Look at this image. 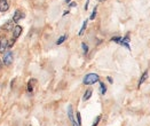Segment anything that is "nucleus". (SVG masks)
I'll use <instances>...</instances> for the list:
<instances>
[{"mask_svg":"<svg viewBox=\"0 0 150 126\" xmlns=\"http://www.w3.org/2000/svg\"><path fill=\"white\" fill-rule=\"evenodd\" d=\"M100 80V77L98 74H88L84 77V79H83V84L84 85H94L95 83H98Z\"/></svg>","mask_w":150,"mask_h":126,"instance_id":"obj_1","label":"nucleus"},{"mask_svg":"<svg viewBox=\"0 0 150 126\" xmlns=\"http://www.w3.org/2000/svg\"><path fill=\"white\" fill-rule=\"evenodd\" d=\"M13 60H14V54H13V52H7L5 55H4V57H2V63L5 64V65H11L13 63Z\"/></svg>","mask_w":150,"mask_h":126,"instance_id":"obj_2","label":"nucleus"},{"mask_svg":"<svg viewBox=\"0 0 150 126\" xmlns=\"http://www.w3.org/2000/svg\"><path fill=\"white\" fill-rule=\"evenodd\" d=\"M22 31H23V28L21 26V25H15L14 26V29H13V40H17V38L21 36V33H22Z\"/></svg>","mask_w":150,"mask_h":126,"instance_id":"obj_3","label":"nucleus"},{"mask_svg":"<svg viewBox=\"0 0 150 126\" xmlns=\"http://www.w3.org/2000/svg\"><path fill=\"white\" fill-rule=\"evenodd\" d=\"M129 41H131V37H129V33H127L125 37H122V40H120L119 45H122L123 47H126V48H127L128 50H131Z\"/></svg>","mask_w":150,"mask_h":126,"instance_id":"obj_4","label":"nucleus"},{"mask_svg":"<svg viewBox=\"0 0 150 126\" xmlns=\"http://www.w3.org/2000/svg\"><path fill=\"white\" fill-rule=\"evenodd\" d=\"M24 17V14L21 12L20 9H16L15 13H14V15H13V22L14 23H17L20 20H22Z\"/></svg>","mask_w":150,"mask_h":126,"instance_id":"obj_5","label":"nucleus"},{"mask_svg":"<svg viewBox=\"0 0 150 126\" xmlns=\"http://www.w3.org/2000/svg\"><path fill=\"white\" fill-rule=\"evenodd\" d=\"M8 48V40L6 38H2L0 40V53H5Z\"/></svg>","mask_w":150,"mask_h":126,"instance_id":"obj_6","label":"nucleus"},{"mask_svg":"<svg viewBox=\"0 0 150 126\" xmlns=\"http://www.w3.org/2000/svg\"><path fill=\"white\" fill-rule=\"evenodd\" d=\"M9 8V5H8V1L7 0H0V12L5 13L8 11Z\"/></svg>","mask_w":150,"mask_h":126,"instance_id":"obj_7","label":"nucleus"},{"mask_svg":"<svg viewBox=\"0 0 150 126\" xmlns=\"http://www.w3.org/2000/svg\"><path fill=\"white\" fill-rule=\"evenodd\" d=\"M1 29L2 30H6V31H12L13 29H14V22L12 21H7L5 24L1 26Z\"/></svg>","mask_w":150,"mask_h":126,"instance_id":"obj_8","label":"nucleus"},{"mask_svg":"<svg viewBox=\"0 0 150 126\" xmlns=\"http://www.w3.org/2000/svg\"><path fill=\"white\" fill-rule=\"evenodd\" d=\"M148 76H149V74H148V70H146L143 74H142V76H141V78H140V80H139V84H138V87H141V85L148 79Z\"/></svg>","mask_w":150,"mask_h":126,"instance_id":"obj_9","label":"nucleus"},{"mask_svg":"<svg viewBox=\"0 0 150 126\" xmlns=\"http://www.w3.org/2000/svg\"><path fill=\"white\" fill-rule=\"evenodd\" d=\"M68 117H69V119H70L71 123H74L76 120L75 115H74V109H72V105H71V104L68 107Z\"/></svg>","mask_w":150,"mask_h":126,"instance_id":"obj_10","label":"nucleus"},{"mask_svg":"<svg viewBox=\"0 0 150 126\" xmlns=\"http://www.w3.org/2000/svg\"><path fill=\"white\" fill-rule=\"evenodd\" d=\"M92 94H93V89H92V88H88L87 91H85V94H84V96H83V100L88 101L92 98Z\"/></svg>","mask_w":150,"mask_h":126,"instance_id":"obj_11","label":"nucleus"},{"mask_svg":"<svg viewBox=\"0 0 150 126\" xmlns=\"http://www.w3.org/2000/svg\"><path fill=\"white\" fill-rule=\"evenodd\" d=\"M87 23H88V18H87V20H85V21L83 22V26H81V29L79 30L78 36H83V35H84V32H85V30H86V28H87Z\"/></svg>","mask_w":150,"mask_h":126,"instance_id":"obj_12","label":"nucleus"},{"mask_svg":"<svg viewBox=\"0 0 150 126\" xmlns=\"http://www.w3.org/2000/svg\"><path fill=\"white\" fill-rule=\"evenodd\" d=\"M99 84H100V92L102 95H105V93H107V86H105V84L103 83V81H99Z\"/></svg>","mask_w":150,"mask_h":126,"instance_id":"obj_13","label":"nucleus"},{"mask_svg":"<svg viewBox=\"0 0 150 126\" xmlns=\"http://www.w3.org/2000/svg\"><path fill=\"white\" fill-rule=\"evenodd\" d=\"M67 39H68V35H63V36H61V37L56 40V45H57V46H59V45H61V44H63Z\"/></svg>","mask_w":150,"mask_h":126,"instance_id":"obj_14","label":"nucleus"},{"mask_svg":"<svg viewBox=\"0 0 150 126\" xmlns=\"http://www.w3.org/2000/svg\"><path fill=\"white\" fill-rule=\"evenodd\" d=\"M96 13H98V6H95V7L93 8V12H92L91 16H89V20H91V21L95 20V17H96Z\"/></svg>","mask_w":150,"mask_h":126,"instance_id":"obj_15","label":"nucleus"},{"mask_svg":"<svg viewBox=\"0 0 150 126\" xmlns=\"http://www.w3.org/2000/svg\"><path fill=\"white\" fill-rule=\"evenodd\" d=\"M33 81H36V80H35V79H31V80H29V83H28V92H29V93H32V92H33V86H32Z\"/></svg>","mask_w":150,"mask_h":126,"instance_id":"obj_16","label":"nucleus"},{"mask_svg":"<svg viewBox=\"0 0 150 126\" xmlns=\"http://www.w3.org/2000/svg\"><path fill=\"white\" fill-rule=\"evenodd\" d=\"M75 119H76V122L78 123V125L81 126V115H80V113H79V111H77V113H76Z\"/></svg>","mask_w":150,"mask_h":126,"instance_id":"obj_17","label":"nucleus"},{"mask_svg":"<svg viewBox=\"0 0 150 126\" xmlns=\"http://www.w3.org/2000/svg\"><path fill=\"white\" fill-rule=\"evenodd\" d=\"M101 118H102V116H101V115H99L98 117H95V119H94V122H93L92 126H98V125H99V124H100V122H101Z\"/></svg>","mask_w":150,"mask_h":126,"instance_id":"obj_18","label":"nucleus"},{"mask_svg":"<svg viewBox=\"0 0 150 126\" xmlns=\"http://www.w3.org/2000/svg\"><path fill=\"white\" fill-rule=\"evenodd\" d=\"M81 48H83V52H84V55H86V54L88 53V50H89L88 46L85 44V42H81Z\"/></svg>","mask_w":150,"mask_h":126,"instance_id":"obj_19","label":"nucleus"},{"mask_svg":"<svg viewBox=\"0 0 150 126\" xmlns=\"http://www.w3.org/2000/svg\"><path fill=\"white\" fill-rule=\"evenodd\" d=\"M110 40L113 41V42H116V44H119V42H120V40H122V37H120V36H115V37H112Z\"/></svg>","mask_w":150,"mask_h":126,"instance_id":"obj_20","label":"nucleus"},{"mask_svg":"<svg viewBox=\"0 0 150 126\" xmlns=\"http://www.w3.org/2000/svg\"><path fill=\"white\" fill-rule=\"evenodd\" d=\"M68 5H69V7L71 8V7H76V6H77V2L72 1V2H70V4H68Z\"/></svg>","mask_w":150,"mask_h":126,"instance_id":"obj_21","label":"nucleus"},{"mask_svg":"<svg viewBox=\"0 0 150 126\" xmlns=\"http://www.w3.org/2000/svg\"><path fill=\"white\" fill-rule=\"evenodd\" d=\"M107 80H108L110 84H112V83H113V79L111 78V77H110V76H108V77H107Z\"/></svg>","mask_w":150,"mask_h":126,"instance_id":"obj_22","label":"nucleus"},{"mask_svg":"<svg viewBox=\"0 0 150 126\" xmlns=\"http://www.w3.org/2000/svg\"><path fill=\"white\" fill-rule=\"evenodd\" d=\"M88 5H89V0H86V2H85V7H84V9H85V11H87Z\"/></svg>","mask_w":150,"mask_h":126,"instance_id":"obj_23","label":"nucleus"},{"mask_svg":"<svg viewBox=\"0 0 150 126\" xmlns=\"http://www.w3.org/2000/svg\"><path fill=\"white\" fill-rule=\"evenodd\" d=\"M69 13H70V11H65V12L63 13V16H65V15H68Z\"/></svg>","mask_w":150,"mask_h":126,"instance_id":"obj_24","label":"nucleus"},{"mask_svg":"<svg viewBox=\"0 0 150 126\" xmlns=\"http://www.w3.org/2000/svg\"><path fill=\"white\" fill-rule=\"evenodd\" d=\"M64 2H65V4H70V2H71V0H64Z\"/></svg>","mask_w":150,"mask_h":126,"instance_id":"obj_25","label":"nucleus"},{"mask_svg":"<svg viewBox=\"0 0 150 126\" xmlns=\"http://www.w3.org/2000/svg\"><path fill=\"white\" fill-rule=\"evenodd\" d=\"M2 68V61H0V69Z\"/></svg>","mask_w":150,"mask_h":126,"instance_id":"obj_26","label":"nucleus"},{"mask_svg":"<svg viewBox=\"0 0 150 126\" xmlns=\"http://www.w3.org/2000/svg\"><path fill=\"white\" fill-rule=\"evenodd\" d=\"M99 1H100V2H102V1H105V0H99Z\"/></svg>","mask_w":150,"mask_h":126,"instance_id":"obj_27","label":"nucleus"}]
</instances>
